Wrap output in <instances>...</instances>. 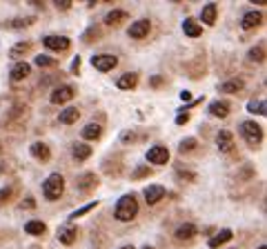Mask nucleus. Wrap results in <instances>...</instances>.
Masks as SVG:
<instances>
[{
  "instance_id": "f257e3e1",
  "label": "nucleus",
  "mask_w": 267,
  "mask_h": 249,
  "mask_svg": "<svg viewBox=\"0 0 267 249\" xmlns=\"http://www.w3.org/2000/svg\"><path fill=\"white\" fill-rule=\"evenodd\" d=\"M136 214H138V200H136V196H134V194H125V196L118 200L116 211H114L116 221L129 223V221H134V218H136Z\"/></svg>"
},
{
  "instance_id": "f03ea898",
  "label": "nucleus",
  "mask_w": 267,
  "mask_h": 249,
  "mask_svg": "<svg viewBox=\"0 0 267 249\" xmlns=\"http://www.w3.org/2000/svg\"><path fill=\"white\" fill-rule=\"evenodd\" d=\"M65 192V178L60 174H51L47 180L43 182V194L47 200H58Z\"/></svg>"
},
{
  "instance_id": "7ed1b4c3",
  "label": "nucleus",
  "mask_w": 267,
  "mask_h": 249,
  "mask_svg": "<svg viewBox=\"0 0 267 249\" xmlns=\"http://www.w3.org/2000/svg\"><path fill=\"white\" fill-rule=\"evenodd\" d=\"M241 134L252 147H256L263 140V127L258 123H254V120H245V123H241Z\"/></svg>"
},
{
  "instance_id": "20e7f679",
  "label": "nucleus",
  "mask_w": 267,
  "mask_h": 249,
  "mask_svg": "<svg viewBox=\"0 0 267 249\" xmlns=\"http://www.w3.org/2000/svg\"><path fill=\"white\" fill-rule=\"evenodd\" d=\"M73 96H76V89H73L72 85H63V87H56V89L51 91L49 100H51L53 105H65V102H69Z\"/></svg>"
},
{
  "instance_id": "39448f33",
  "label": "nucleus",
  "mask_w": 267,
  "mask_h": 249,
  "mask_svg": "<svg viewBox=\"0 0 267 249\" xmlns=\"http://www.w3.org/2000/svg\"><path fill=\"white\" fill-rule=\"evenodd\" d=\"M92 65L98 72H109L118 65V58L112 56V53H100V56H92Z\"/></svg>"
},
{
  "instance_id": "423d86ee",
  "label": "nucleus",
  "mask_w": 267,
  "mask_h": 249,
  "mask_svg": "<svg viewBox=\"0 0 267 249\" xmlns=\"http://www.w3.org/2000/svg\"><path fill=\"white\" fill-rule=\"evenodd\" d=\"M147 160L154 165H165L167 160H170V151H167V147H163V145H154V147L147 151Z\"/></svg>"
},
{
  "instance_id": "0eeeda50",
  "label": "nucleus",
  "mask_w": 267,
  "mask_h": 249,
  "mask_svg": "<svg viewBox=\"0 0 267 249\" xmlns=\"http://www.w3.org/2000/svg\"><path fill=\"white\" fill-rule=\"evenodd\" d=\"M149 29H151L149 20L141 18V20H136V23L129 27V36H131V38H136V40H141V38H145V36L149 34Z\"/></svg>"
},
{
  "instance_id": "6e6552de",
  "label": "nucleus",
  "mask_w": 267,
  "mask_h": 249,
  "mask_svg": "<svg viewBox=\"0 0 267 249\" xmlns=\"http://www.w3.org/2000/svg\"><path fill=\"white\" fill-rule=\"evenodd\" d=\"M165 198V187L163 185H149L145 187V200L147 205H156V202H160Z\"/></svg>"
},
{
  "instance_id": "1a4fd4ad",
  "label": "nucleus",
  "mask_w": 267,
  "mask_h": 249,
  "mask_svg": "<svg viewBox=\"0 0 267 249\" xmlns=\"http://www.w3.org/2000/svg\"><path fill=\"white\" fill-rule=\"evenodd\" d=\"M43 45L47 49H53V51H65V49H69V38H65V36H47V38H43Z\"/></svg>"
},
{
  "instance_id": "9d476101",
  "label": "nucleus",
  "mask_w": 267,
  "mask_h": 249,
  "mask_svg": "<svg viewBox=\"0 0 267 249\" xmlns=\"http://www.w3.org/2000/svg\"><path fill=\"white\" fill-rule=\"evenodd\" d=\"M98 185V178H96V174H92V172H87V174H83V176L76 180V187H78V192H92L94 187Z\"/></svg>"
},
{
  "instance_id": "9b49d317",
  "label": "nucleus",
  "mask_w": 267,
  "mask_h": 249,
  "mask_svg": "<svg viewBox=\"0 0 267 249\" xmlns=\"http://www.w3.org/2000/svg\"><path fill=\"white\" fill-rule=\"evenodd\" d=\"M29 72H31V67L27 65V62H16L14 67H11V72H9V78H11L14 82L24 80V78L29 76Z\"/></svg>"
},
{
  "instance_id": "f8f14e48",
  "label": "nucleus",
  "mask_w": 267,
  "mask_h": 249,
  "mask_svg": "<svg viewBox=\"0 0 267 249\" xmlns=\"http://www.w3.org/2000/svg\"><path fill=\"white\" fill-rule=\"evenodd\" d=\"M261 23H263V14H261V11H247V14L243 16V20H241V27L247 31V29L258 27Z\"/></svg>"
},
{
  "instance_id": "ddd939ff",
  "label": "nucleus",
  "mask_w": 267,
  "mask_h": 249,
  "mask_svg": "<svg viewBox=\"0 0 267 249\" xmlns=\"http://www.w3.org/2000/svg\"><path fill=\"white\" fill-rule=\"evenodd\" d=\"M216 145H218V149L223 153L232 151L234 149V136L229 134V131H218V134H216Z\"/></svg>"
},
{
  "instance_id": "4468645a",
  "label": "nucleus",
  "mask_w": 267,
  "mask_h": 249,
  "mask_svg": "<svg viewBox=\"0 0 267 249\" xmlns=\"http://www.w3.org/2000/svg\"><path fill=\"white\" fill-rule=\"evenodd\" d=\"M196 234H198L196 225H192V223H183V225L176 229V240H192Z\"/></svg>"
},
{
  "instance_id": "2eb2a0df",
  "label": "nucleus",
  "mask_w": 267,
  "mask_h": 249,
  "mask_svg": "<svg viewBox=\"0 0 267 249\" xmlns=\"http://www.w3.org/2000/svg\"><path fill=\"white\" fill-rule=\"evenodd\" d=\"M216 11H218V5H216V2H209V5H205L203 11H200V18H203V23L212 27V25L216 23Z\"/></svg>"
},
{
  "instance_id": "dca6fc26",
  "label": "nucleus",
  "mask_w": 267,
  "mask_h": 249,
  "mask_svg": "<svg viewBox=\"0 0 267 249\" xmlns=\"http://www.w3.org/2000/svg\"><path fill=\"white\" fill-rule=\"evenodd\" d=\"M78 118H80V109H78V107H67V109H63L58 116V120L63 124H73Z\"/></svg>"
},
{
  "instance_id": "f3484780",
  "label": "nucleus",
  "mask_w": 267,
  "mask_h": 249,
  "mask_svg": "<svg viewBox=\"0 0 267 249\" xmlns=\"http://www.w3.org/2000/svg\"><path fill=\"white\" fill-rule=\"evenodd\" d=\"M209 114L216 116V118H227V114H229V102H225V100H214L212 105H209Z\"/></svg>"
},
{
  "instance_id": "a211bd4d",
  "label": "nucleus",
  "mask_w": 267,
  "mask_h": 249,
  "mask_svg": "<svg viewBox=\"0 0 267 249\" xmlns=\"http://www.w3.org/2000/svg\"><path fill=\"white\" fill-rule=\"evenodd\" d=\"M129 16H127V11H122V9H114V11H109V14L105 16V25H109V27H118V25L122 23V20H127Z\"/></svg>"
},
{
  "instance_id": "6ab92c4d",
  "label": "nucleus",
  "mask_w": 267,
  "mask_h": 249,
  "mask_svg": "<svg viewBox=\"0 0 267 249\" xmlns=\"http://www.w3.org/2000/svg\"><path fill=\"white\" fill-rule=\"evenodd\" d=\"M183 31H185V36H190V38H198V36L203 34V27H200L196 20L187 18V20L183 23Z\"/></svg>"
},
{
  "instance_id": "aec40b11",
  "label": "nucleus",
  "mask_w": 267,
  "mask_h": 249,
  "mask_svg": "<svg viewBox=\"0 0 267 249\" xmlns=\"http://www.w3.org/2000/svg\"><path fill=\"white\" fill-rule=\"evenodd\" d=\"M31 153H34V158L43 160V163H47V160L51 158V151H49V147L45 143H34L31 145Z\"/></svg>"
},
{
  "instance_id": "412c9836",
  "label": "nucleus",
  "mask_w": 267,
  "mask_h": 249,
  "mask_svg": "<svg viewBox=\"0 0 267 249\" xmlns=\"http://www.w3.org/2000/svg\"><path fill=\"white\" fill-rule=\"evenodd\" d=\"M118 89H134V87L138 85V74H122L121 78H118Z\"/></svg>"
},
{
  "instance_id": "4be33fe9",
  "label": "nucleus",
  "mask_w": 267,
  "mask_h": 249,
  "mask_svg": "<svg viewBox=\"0 0 267 249\" xmlns=\"http://www.w3.org/2000/svg\"><path fill=\"white\" fill-rule=\"evenodd\" d=\"M72 156L76 160H87L89 156H92V147H89V145H85V143H76L72 147Z\"/></svg>"
},
{
  "instance_id": "5701e85b",
  "label": "nucleus",
  "mask_w": 267,
  "mask_h": 249,
  "mask_svg": "<svg viewBox=\"0 0 267 249\" xmlns=\"http://www.w3.org/2000/svg\"><path fill=\"white\" fill-rule=\"evenodd\" d=\"M76 236H78L76 227H60L58 229V240L63 245H72L73 240H76Z\"/></svg>"
},
{
  "instance_id": "b1692460",
  "label": "nucleus",
  "mask_w": 267,
  "mask_h": 249,
  "mask_svg": "<svg viewBox=\"0 0 267 249\" xmlns=\"http://www.w3.org/2000/svg\"><path fill=\"white\" fill-rule=\"evenodd\" d=\"M245 87V80H241V78H232V80L223 82L220 85V91H225V94H236V91H241Z\"/></svg>"
},
{
  "instance_id": "393cba45",
  "label": "nucleus",
  "mask_w": 267,
  "mask_h": 249,
  "mask_svg": "<svg viewBox=\"0 0 267 249\" xmlns=\"http://www.w3.org/2000/svg\"><path fill=\"white\" fill-rule=\"evenodd\" d=\"M100 134H102V127L98 123H89L83 129V138L85 140H96V138H100Z\"/></svg>"
},
{
  "instance_id": "a878e982",
  "label": "nucleus",
  "mask_w": 267,
  "mask_h": 249,
  "mask_svg": "<svg viewBox=\"0 0 267 249\" xmlns=\"http://www.w3.org/2000/svg\"><path fill=\"white\" fill-rule=\"evenodd\" d=\"M232 231H229V229H223V231H220V234H216V236H214V238H209V247H212V249H216V247H220V245H225V243H227V240H232Z\"/></svg>"
},
{
  "instance_id": "bb28decb",
  "label": "nucleus",
  "mask_w": 267,
  "mask_h": 249,
  "mask_svg": "<svg viewBox=\"0 0 267 249\" xmlns=\"http://www.w3.org/2000/svg\"><path fill=\"white\" fill-rule=\"evenodd\" d=\"M24 231L31 236H43L45 231H47V225H45L43 221H29L27 225H24Z\"/></svg>"
},
{
  "instance_id": "cd10ccee",
  "label": "nucleus",
  "mask_w": 267,
  "mask_h": 249,
  "mask_svg": "<svg viewBox=\"0 0 267 249\" xmlns=\"http://www.w3.org/2000/svg\"><path fill=\"white\" fill-rule=\"evenodd\" d=\"M247 58L252 62H263L265 60V45H256V47H252L249 49V53H247Z\"/></svg>"
},
{
  "instance_id": "c85d7f7f",
  "label": "nucleus",
  "mask_w": 267,
  "mask_h": 249,
  "mask_svg": "<svg viewBox=\"0 0 267 249\" xmlns=\"http://www.w3.org/2000/svg\"><path fill=\"white\" fill-rule=\"evenodd\" d=\"M31 49V45L29 43H18V45H14L11 47V51H9V58H20V56H24V53Z\"/></svg>"
},
{
  "instance_id": "c756f323",
  "label": "nucleus",
  "mask_w": 267,
  "mask_h": 249,
  "mask_svg": "<svg viewBox=\"0 0 267 249\" xmlns=\"http://www.w3.org/2000/svg\"><path fill=\"white\" fill-rule=\"evenodd\" d=\"M36 65H38V67H56L58 60H56V58H49V56H36Z\"/></svg>"
},
{
  "instance_id": "7c9ffc66",
  "label": "nucleus",
  "mask_w": 267,
  "mask_h": 249,
  "mask_svg": "<svg viewBox=\"0 0 267 249\" xmlns=\"http://www.w3.org/2000/svg\"><path fill=\"white\" fill-rule=\"evenodd\" d=\"M247 107H249V111H252V114L265 116V100H252Z\"/></svg>"
},
{
  "instance_id": "2f4dec72",
  "label": "nucleus",
  "mask_w": 267,
  "mask_h": 249,
  "mask_svg": "<svg viewBox=\"0 0 267 249\" xmlns=\"http://www.w3.org/2000/svg\"><path fill=\"white\" fill-rule=\"evenodd\" d=\"M192 149H196V138H185V140H180V145H178V151H180V153L192 151Z\"/></svg>"
},
{
  "instance_id": "473e14b6",
  "label": "nucleus",
  "mask_w": 267,
  "mask_h": 249,
  "mask_svg": "<svg viewBox=\"0 0 267 249\" xmlns=\"http://www.w3.org/2000/svg\"><path fill=\"white\" fill-rule=\"evenodd\" d=\"M96 205H98V200L89 202V205H85V207H80V209H76V211H73L72 216H69V218H72V221H76V218H80V216H83V214H87V211H92V209H94V207H96Z\"/></svg>"
},
{
  "instance_id": "72a5a7b5",
  "label": "nucleus",
  "mask_w": 267,
  "mask_h": 249,
  "mask_svg": "<svg viewBox=\"0 0 267 249\" xmlns=\"http://www.w3.org/2000/svg\"><path fill=\"white\" fill-rule=\"evenodd\" d=\"M34 23V18H16L9 23L11 29H23V27H29V25Z\"/></svg>"
},
{
  "instance_id": "f704fd0d",
  "label": "nucleus",
  "mask_w": 267,
  "mask_h": 249,
  "mask_svg": "<svg viewBox=\"0 0 267 249\" xmlns=\"http://www.w3.org/2000/svg\"><path fill=\"white\" fill-rule=\"evenodd\" d=\"M98 38H100V29L98 27H92L87 34H85V43H92V40H98Z\"/></svg>"
},
{
  "instance_id": "c9c22d12",
  "label": "nucleus",
  "mask_w": 267,
  "mask_h": 249,
  "mask_svg": "<svg viewBox=\"0 0 267 249\" xmlns=\"http://www.w3.org/2000/svg\"><path fill=\"white\" fill-rule=\"evenodd\" d=\"M143 176H151V169L145 167V165H143V167H138L136 172L131 174V178H134V180H136V178H143Z\"/></svg>"
},
{
  "instance_id": "e433bc0d",
  "label": "nucleus",
  "mask_w": 267,
  "mask_h": 249,
  "mask_svg": "<svg viewBox=\"0 0 267 249\" xmlns=\"http://www.w3.org/2000/svg\"><path fill=\"white\" fill-rule=\"evenodd\" d=\"M11 194H14V189H11V187H5V189H0V205H5V202L11 198Z\"/></svg>"
},
{
  "instance_id": "4c0bfd02",
  "label": "nucleus",
  "mask_w": 267,
  "mask_h": 249,
  "mask_svg": "<svg viewBox=\"0 0 267 249\" xmlns=\"http://www.w3.org/2000/svg\"><path fill=\"white\" fill-rule=\"evenodd\" d=\"M56 7H58V9H69V7H72V0H56Z\"/></svg>"
},
{
  "instance_id": "58836bf2",
  "label": "nucleus",
  "mask_w": 267,
  "mask_h": 249,
  "mask_svg": "<svg viewBox=\"0 0 267 249\" xmlns=\"http://www.w3.org/2000/svg\"><path fill=\"white\" fill-rule=\"evenodd\" d=\"M187 120H190V114H187V111H185V114H178V116H176V124H185Z\"/></svg>"
},
{
  "instance_id": "ea45409f",
  "label": "nucleus",
  "mask_w": 267,
  "mask_h": 249,
  "mask_svg": "<svg viewBox=\"0 0 267 249\" xmlns=\"http://www.w3.org/2000/svg\"><path fill=\"white\" fill-rule=\"evenodd\" d=\"M20 207H23V209H34V207H36V202L31 200V198H27V200H23V202H20Z\"/></svg>"
},
{
  "instance_id": "a19ab883",
  "label": "nucleus",
  "mask_w": 267,
  "mask_h": 249,
  "mask_svg": "<svg viewBox=\"0 0 267 249\" xmlns=\"http://www.w3.org/2000/svg\"><path fill=\"white\" fill-rule=\"evenodd\" d=\"M80 72V58H73V62H72V74H78Z\"/></svg>"
},
{
  "instance_id": "79ce46f5",
  "label": "nucleus",
  "mask_w": 267,
  "mask_h": 249,
  "mask_svg": "<svg viewBox=\"0 0 267 249\" xmlns=\"http://www.w3.org/2000/svg\"><path fill=\"white\" fill-rule=\"evenodd\" d=\"M178 176H180V178H187V180H196V174H190V172H187V174H185V172H178Z\"/></svg>"
},
{
  "instance_id": "37998d69",
  "label": "nucleus",
  "mask_w": 267,
  "mask_h": 249,
  "mask_svg": "<svg viewBox=\"0 0 267 249\" xmlns=\"http://www.w3.org/2000/svg\"><path fill=\"white\" fill-rule=\"evenodd\" d=\"M136 138V136L131 134V131H125V134H122V140H125V143H129V140H134Z\"/></svg>"
},
{
  "instance_id": "c03bdc74",
  "label": "nucleus",
  "mask_w": 267,
  "mask_h": 249,
  "mask_svg": "<svg viewBox=\"0 0 267 249\" xmlns=\"http://www.w3.org/2000/svg\"><path fill=\"white\" fill-rule=\"evenodd\" d=\"M180 98H183V100H190L192 94H190V91H183V94H180Z\"/></svg>"
},
{
  "instance_id": "a18cd8bd",
  "label": "nucleus",
  "mask_w": 267,
  "mask_h": 249,
  "mask_svg": "<svg viewBox=\"0 0 267 249\" xmlns=\"http://www.w3.org/2000/svg\"><path fill=\"white\" fill-rule=\"evenodd\" d=\"M160 82H163V80H160V78H158V76H156V78H154V80H151V85H154V87H158V85H160Z\"/></svg>"
},
{
  "instance_id": "49530a36",
  "label": "nucleus",
  "mask_w": 267,
  "mask_h": 249,
  "mask_svg": "<svg viewBox=\"0 0 267 249\" xmlns=\"http://www.w3.org/2000/svg\"><path fill=\"white\" fill-rule=\"evenodd\" d=\"M121 249H134V245H125V247H121Z\"/></svg>"
},
{
  "instance_id": "de8ad7c7",
  "label": "nucleus",
  "mask_w": 267,
  "mask_h": 249,
  "mask_svg": "<svg viewBox=\"0 0 267 249\" xmlns=\"http://www.w3.org/2000/svg\"><path fill=\"white\" fill-rule=\"evenodd\" d=\"M258 249H267V247H265V245H261V247H258Z\"/></svg>"
},
{
  "instance_id": "09e8293b",
  "label": "nucleus",
  "mask_w": 267,
  "mask_h": 249,
  "mask_svg": "<svg viewBox=\"0 0 267 249\" xmlns=\"http://www.w3.org/2000/svg\"><path fill=\"white\" fill-rule=\"evenodd\" d=\"M143 249H154V247H149V245H147V247H143Z\"/></svg>"
},
{
  "instance_id": "8fccbe9b",
  "label": "nucleus",
  "mask_w": 267,
  "mask_h": 249,
  "mask_svg": "<svg viewBox=\"0 0 267 249\" xmlns=\"http://www.w3.org/2000/svg\"><path fill=\"white\" fill-rule=\"evenodd\" d=\"M0 151H2V149H0Z\"/></svg>"
}]
</instances>
